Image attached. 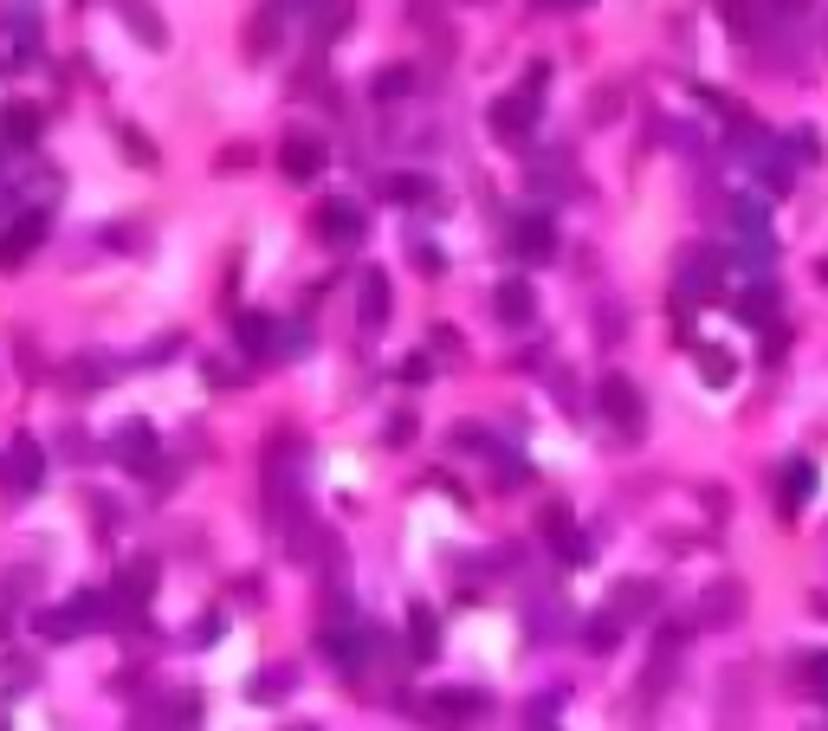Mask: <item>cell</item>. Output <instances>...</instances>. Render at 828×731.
<instances>
[{
	"instance_id": "603a6c76",
	"label": "cell",
	"mask_w": 828,
	"mask_h": 731,
	"mask_svg": "<svg viewBox=\"0 0 828 731\" xmlns=\"http://www.w3.org/2000/svg\"><path fill=\"white\" fill-rule=\"evenodd\" d=\"M279 13H285V7H265L260 20H253V33H246V52H253V59H272V45H279Z\"/></svg>"
},
{
	"instance_id": "4dcf8cb0",
	"label": "cell",
	"mask_w": 828,
	"mask_h": 731,
	"mask_svg": "<svg viewBox=\"0 0 828 731\" xmlns=\"http://www.w3.org/2000/svg\"><path fill=\"white\" fill-rule=\"evenodd\" d=\"M117 143H123V155H130L137 169H155V150H150V136H143V130H130V123H123V130H117Z\"/></svg>"
},
{
	"instance_id": "74e56055",
	"label": "cell",
	"mask_w": 828,
	"mask_h": 731,
	"mask_svg": "<svg viewBox=\"0 0 828 731\" xmlns=\"http://www.w3.org/2000/svg\"><path fill=\"white\" fill-rule=\"evenodd\" d=\"M537 7H557V13H569V7H589V0H537Z\"/></svg>"
},
{
	"instance_id": "ac0fdd59",
	"label": "cell",
	"mask_w": 828,
	"mask_h": 731,
	"mask_svg": "<svg viewBox=\"0 0 828 731\" xmlns=\"http://www.w3.org/2000/svg\"><path fill=\"white\" fill-rule=\"evenodd\" d=\"M324 654H331L337 673L356 680V673H363V634H350V628H343V634H324Z\"/></svg>"
},
{
	"instance_id": "8fae6325",
	"label": "cell",
	"mask_w": 828,
	"mask_h": 731,
	"mask_svg": "<svg viewBox=\"0 0 828 731\" xmlns=\"http://www.w3.org/2000/svg\"><path fill=\"white\" fill-rule=\"evenodd\" d=\"M434 641H441V616H434L427 602H414L408 609V667H427V660H434Z\"/></svg>"
},
{
	"instance_id": "83f0119b",
	"label": "cell",
	"mask_w": 828,
	"mask_h": 731,
	"mask_svg": "<svg viewBox=\"0 0 828 731\" xmlns=\"http://www.w3.org/2000/svg\"><path fill=\"white\" fill-rule=\"evenodd\" d=\"M583 641H589V648H615V641H622V616H589L583 621Z\"/></svg>"
},
{
	"instance_id": "4316f807",
	"label": "cell",
	"mask_w": 828,
	"mask_h": 731,
	"mask_svg": "<svg viewBox=\"0 0 828 731\" xmlns=\"http://www.w3.org/2000/svg\"><path fill=\"white\" fill-rule=\"evenodd\" d=\"M699 376H706L713 388H731V376H738V369H731V356H725V349H699Z\"/></svg>"
},
{
	"instance_id": "6da1fadb",
	"label": "cell",
	"mask_w": 828,
	"mask_h": 731,
	"mask_svg": "<svg viewBox=\"0 0 828 731\" xmlns=\"http://www.w3.org/2000/svg\"><path fill=\"white\" fill-rule=\"evenodd\" d=\"M104 621H111L104 596L78 589V596H65L59 609H39V616H33V628L46 634V641H78V634H91V628H104Z\"/></svg>"
},
{
	"instance_id": "d6a6232c",
	"label": "cell",
	"mask_w": 828,
	"mask_h": 731,
	"mask_svg": "<svg viewBox=\"0 0 828 731\" xmlns=\"http://www.w3.org/2000/svg\"><path fill=\"white\" fill-rule=\"evenodd\" d=\"M790 155L796 162H822V136L816 130H790Z\"/></svg>"
},
{
	"instance_id": "5bb4252c",
	"label": "cell",
	"mask_w": 828,
	"mask_h": 731,
	"mask_svg": "<svg viewBox=\"0 0 828 731\" xmlns=\"http://www.w3.org/2000/svg\"><path fill=\"white\" fill-rule=\"evenodd\" d=\"M388 305H395V298H388V272H363V305H356V317H363L370 337L388 324Z\"/></svg>"
},
{
	"instance_id": "8d00e7d4",
	"label": "cell",
	"mask_w": 828,
	"mask_h": 731,
	"mask_svg": "<svg viewBox=\"0 0 828 731\" xmlns=\"http://www.w3.org/2000/svg\"><path fill=\"white\" fill-rule=\"evenodd\" d=\"M531 731H557V712H551V705H544V699H537V705H531Z\"/></svg>"
},
{
	"instance_id": "e575fe53",
	"label": "cell",
	"mask_w": 828,
	"mask_h": 731,
	"mask_svg": "<svg viewBox=\"0 0 828 731\" xmlns=\"http://www.w3.org/2000/svg\"><path fill=\"white\" fill-rule=\"evenodd\" d=\"M557 544H564V564H589V544L576 538V531H564Z\"/></svg>"
},
{
	"instance_id": "1f68e13d",
	"label": "cell",
	"mask_w": 828,
	"mask_h": 731,
	"mask_svg": "<svg viewBox=\"0 0 828 731\" xmlns=\"http://www.w3.org/2000/svg\"><path fill=\"white\" fill-rule=\"evenodd\" d=\"M802 680H809V693H816V699H828V648L802 660Z\"/></svg>"
},
{
	"instance_id": "f35d334b",
	"label": "cell",
	"mask_w": 828,
	"mask_h": 731,
	"mask_svg": "<svg viewBox=\"0 0 828 731\" xmlns=\"http://www.w3.org/2000/svg\"><path fill=\"white\" fill-rule=\"evenodd\" d=\"M816 278H822V285H828V260H822V266H816Z\"/></svg>"
},
{
	"instance_id": "3957f363",
	"label": "cell",
	"mask_w": 828,
	"mask_h": 731,
	"mask_svg": "<svg viewBox=\"0 0 828 731\" xmlns=\"http://www.w3.org/2000/svg\"><path fill=\"white\" fill-rule=\"evenodd\" d=\"M596 402H603V415L622 434H640V422H647V402H640V388L628 383V376H603L596 383Z\"/></svg>"
},
{
	"instance_id": "52a82bcc",
	"label": "cell",
	"mask_w": 828,
	"mask_h": 731,
	"mask_svg": "<svg viewBox=\"0 0 828 731\" xmlns=\"http://www.w3.org/2000/svg\"><path fill=\"white\" fill-rule=\"evenodd\" d=\"M363 207L356 201H324V214H317V233L331 240V246H363Z\"/></svg>"
},
{
	"instance_id": "836d02e7",
	"label": "cell",
	"mask_w": 828,
	"mask_h": 731,
	"mask_svg": "<svg viewBox=\"0 0 828 731\" xmlns=\"http://www.w3.org/2000/svg\"><path fill=\"white\" fill-rule=\"evenodd\" d=\"M279 693H292V673H260L253 680V699H279Z\"/></svg>"
},
{
	"instance_id": "7402d4cb",
	"label": "cell",
	"mask_w": 828,
	"mask_h": 731,
	"mask_svg": "<svg viewBox=\"0 0 828 731\" xmlns=\"http://www.w3.org/2000/svg\"><path fill=\"white\" fill-rule=\"evenodd\" d=\"M7 466H13V479H20L27 493H33L39 479H46V460H39V447H33V440H13V454H7Z\"/></svg>"
},
{
	"instance_id": "2e32d148",
	"label": "cell",
	"mask_w": 828,
	"mask_h": 731,
	"mask_svg": "<svg viewBox=\"0 0 828 731\" xmlns=\"http://www.w3.org/2000/svg\"><path fill=\"white\" fill-rule=\"evenodd\" d=\"M39 240H46V214H33V221H20L13 233H0V266H20V260L33 253Z\"/></svg>"
},
{
	"instance_id": "e0dca14e",
	"label": "cell",
	"mask_w": 828,
	"mask_h": 731,
	"mask_svg": "<svg viewBox=\"0 0 828 731\" xmlns=\"http://www.w3.org/2000/svg\"><path fill=\"white\" fill-rule=\"evenodd\" d=\"M33 136H39V111H27V104H7V111H0V143H7V150H27Z\"/></svg>"
},
{
	"instance_id": "30bf717a",
	"label": "cell",
	"mask_w": 828,
	"mask_h": 731,
	"mask_svg": "<svg viewBox=\"0 0 828 731\" xmlns=\"http://www.w3.org/2000/svg\"><path fill=\"white\" fill-rule=\"evenodd\" d=\"M111 454H117V466H130V473H150V466H155V434H150V427H143V422L117 427Z\"/></svg>"
},
{
	"instance_id": "d4e9b609",
	"label": "cell",
	"mask_w": 828,
	"mask_h": 731,
	"mask_svg": "<svg viewBox=\"0 0 828 731\" xmlns=\"http://www.w3.org/2000/svg\"><path fill=\"white\" fill-rule=\"evenodd\" d=\"M809 493H816V466H809V460H790V473H784V511H796Z\"/></svg>"
},
{
	"instance_id": "44dd1931",
	"label": "cell",
	"mask_w": 828,
	"mask_h": 731,
	"mask_svg": "<svg viewBox=\"0 0 828 731\" xmlns=\"http://www.w3.org/2000/svg\"><path fill=\"white\" fill-rule=\"evenodd\" d=\"M654 602H660L654 582H622L615 589V616H654Z\"/></svg>"
},
{
	"instance_id": "d590c367",
	"label": "cell",
	"mask_w": 828,
	"mask_h": 731,
	"mask_svg": "<svg viewBox=\"0 0 828 731\" xmlns=\"http://www.w3.org/2000/svg\"><path fill=\"white\" fill-rule=\"evenodd\" d=\"M544 531H551V538H564V531H569V511H564V505H551V511H544Z\"/></svg>"
},
{
	"instance_id": "9a60e30c",
	"label": "cell",
	"mask_w": 828,
	"mask_h": 731,
	"mask_svg": "<svg viewBox=\"0 0 828 731\" xmlns=\"http://www.w3.org/2000/svg\"><path fill=\"white\" fill-rule=\"evenodd\" d=\"M117 13H123V27L143 33V45H155V52L169 45V27H162V13H155L150 0H117Z\"/></svg>"
},
{
	"instance_id": "4fadbf2b",
	"label": "cell",
	"mask_w": 828,
	"mask_h": 731,
	"mask_svg": "<svg viewBox=\"0 0 828 731\" xmlns=\"http://www.w3.org/2000/svg\"><path fill=\"white\" fill-rule=\"evenodd\" d=\"M492 305H498V317H505L512 331H525L531 317H537V298H531V285H525V278H505V285L492 292Z\"/></svg>"
},
{
	"instance_id": "277c9868",
	"label": "cell",
	"mask_w": 828,
	"mask_h": 731,
	"mask_svg": "<svg viewBox=\"0 0 828 731\" xmlns=\"http://www.w3.org/2000/svg\"><path fill=\"white\" fill-rule=\"evenodd\" d=\"M486 123L492 130H498V136H505V143H525L531 130H537V91H512V98H498V104H492L486 111Z\"/></svg>"
},
{
	"instance_id": "f1b7e54d",
	"label": "cell",
	"mask_w": 828,
	"mask_h": 731,
	"mask_svg": "<svg viewBox=\"0 0 828 731\" xmlns=\"http://www.w3.org/2000/svg\"><path fill=\"white\" fill-rule=\"evenodd\" d=\"M408 84H414L408 65H388V72H376V98H382V104H395V98H408Z\"/></svg>"
},
{
	"instance_id": "7c38bea8",
	"label": "cell",
	"mask_w": 828,
	"mask_h": 731,
	"mask_svg": "<svg viewBox=\"0 0 828 731\" xmlns=\"http://www.w3.org/2000/svg\"><path fill=\"white\" fill-rule=\"evenodd\" d=\"M117 596H123L130 609H150V596H155V564L150 557H130V564L117 570Z\"/></svg>"
},
{
	"instance_id": "484cf974",
	"label": "cell",
	"mask_w": 828,
	"mask_h": 731,
	"mask_svg": "<svg viewBox=\"0 0 828 731\" xmlns=\"http://www.w3.org/2000/svg\"><path fill=\"white\" fill-rule=\"evenodd\" d=\"M718 13H725V27H731L738 39L757 33V7H751V0H718Z\"/></svg>"
},
{
	"instance_id": "cb8c5ba5",
	"label": "cell",
	"mask_w": 828,
	"mask_h": 731,
	"mask_svg": "<svg viewBox=\"0 0 828 731\" xmlns=\"http://www.w3.org/2000/svg\"><path fill=\"white\" fill-rule=\"evenodd\" d=\"M777 317V292L770 285H751L745 298H738V324H770Z\"/></svg>"
},
{
	"instance_id": "7a4b0ae2",
	"label": "cell",
	"mask_w": 828,
	"mask_h": 731,
	"mask_svg": "<svg viewBox=\"0 0 828 731\" xmlns=\"http://www.w3.org/2000/svg\"><path fill=\"white\" fill-rule=\"evenodd\" d=\"M479 712H486V693H473V687H441V693L421 699V719L441 731H466L479 725Z\"/></svg>"
},
{
	"instance_id": "9c48e42d",
	"label": "cell",
	"mask_w": 828,
	"mask_h": 731,
	"mask_svg": "<svg viewBox=\"0 0 828 731\" xmlns=\"http://www.w3.org/2000/svg\"><path fill=\"white\" fill-rule=\"evenodd\" d=\"M738 602H745V582H713L706 596H699V628H731L738 621Z\"/></svg>"
},
{
	"instance_id": "f546056e",
	"label": "cell",
	"mask_w": 828,
	"mask_h": 731,
	"mask_svg": "<svg viewBox=\"0 0 828 731\" xmlns=\"http://www.w3.org/2000/svg\"><path fill=\"white\" fill-rule=\"evenodd\" d=\"M350 27V0H317V39H331Z\"/></svg>"
},
{
	"instance_id": "ba28073f",
	"label": "cell",
	"mask_w": 828,
	"mask_h": 731,
	"mask_svg": "<svg viewBox=\"0 0 828 731\" xmlns=\"http://www.w3.org/2000/svg\"><path fill=\"white\" fill-rule=\"evenodd\" d=\"M718 272H725V260H718V253H706V246H699V253H679V292H686V298H693V292H699V298H713V292H718Z\"/></svg>"
},
{
	"instance_id": "d6986e66",
	"label": "cell",
	"mask_w": 828,
	"mask_h": 731,
	"mask_svg": "<svg viewBox=\"0 0 828 731\" xmlns=\"http://www.w3.org/2000/svg\"><path fill=\"white\" fill-rule=\"evenodd\" d=\"M382 194H388V201H408V207H427L441 189H434L427 175H382Z\"/></svg>"
},
{
	"instance_id": "5b68a950",
	"label": "cell",
	"mask_w": 828,
	"mask_h": 731,
	"mask_svg": "<svg viewBox=\"0 0 828 731\" xmlns=\"http://www.w3.org/2000/svg\"><path fill=\"white\" fill-rule=\"evenodd\" d=\"M324 162H331V150H324L317 136H304V130L279 143V169H285V182H317V175H324Z\"/></svg>"
},
{
	"instance_id": "ffe728a7",
	"label": "cell",
	"mask_w": 828,
	"mask_h": 731,
	"mask_svg": "<svg viewBox=\"0 0 828 731\" xmlns=\"http://www.w3.org/2000/svg\"><path fill=\"white\" fill-rule=\"evenodd\" d=\"M233 331H240V344L253 349V356H272V344H279V331L265 324L260 311H240V324H233Z\"/></svg>"
},
{
	"instance_id": "8992f818",
	"label": "cell",
	"mask_w": 828,
	"mask_h": 731,
	"mask_svg": "<svg viewBox=\"0 0 828 731\" xmlns=\"http://www.w3.org/2000/svg\"><path fill=\"white\" fill-rule=\"evenodd\" d=\"M512 253H518L525 266H544V260L557 253V227H551L544 214H525V221H512Z\"/></svg>"
}]
</instances>
